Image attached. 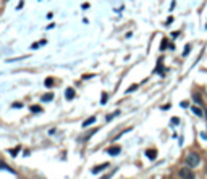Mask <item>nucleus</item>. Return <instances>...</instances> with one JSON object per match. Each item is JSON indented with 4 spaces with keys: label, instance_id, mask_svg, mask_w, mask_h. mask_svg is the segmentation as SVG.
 Wrapping results in <instances>:
<instances>
[{
    "label": "nucleus",
    "instance_id": "obj_1",
    "mask_svg": "<svg viewBox=\"0 0 207 179\" xmlns=\"http://www.w3.org/2000/svg\"><path fill=\"white\" fill-rule=\"evenodd\" d=\"M199 161H201V157H199L198 153H189L188 157H186V165H188L189 168H194L199 165Z\"/></svg>",
    "mask_w": 207,
    "mask_h": 179
},
{
    "label": "nucleus",
    "instance_id": "obj_2",
    "mask_svg": "<svg viewBox=\"0 0 207 179\" xmlns=\"http://www.w3.org/2000/svg\"><path fill=\"white\" fill-rule=\"evenodd\" d=\"M178 174H180V178H181V179H194V173H193V170H191L189 166L181 168Z\"/></svg>",
    "mask_w": 207,
    "mask_h": 179
},
{
    "label": "nucleus",
    "instance_id": "obj_3",
    "mask_svg": "<svg viewBox=\"0 0 207 179\" xmlns=\"http://www.w3.org/2000/svg\"><path fill=\"white\" fill-rule=\"evenodd\" d=\"M105 168H109V163L97 165V166H94V168H92V173H94V174H97V173H101V171H104Z\"/></svg>",
    "mask_w": 207,
    "mask_h": 179
},
{
    "label": "nucleus",
    "instance_id": "obj_4",
    "mask_svg": "<svg viewBox=\"0 0 207 179\" xmlns=\"http://www.w3.org/2000/svg\"><path fill=\"white\" fill-rule=\"evenodd\" d=\"M120 152H122V149H120L118 145H113V147H109V149H107V153L109 155H118Z\"/></svg>",
    "mask_w": 207,
    "mask_h": 179
},
{
    "label": "nucleus",
    "instance_id": "obj_5",
    "mask_svg": "<svg viewBox=\"0 0 207 179\" xmlns=\"http://www.w3.org/2000/svg\"><path fill=\"white\" fill-rule=\"evenodd\" d=\"M65 97H67V100H73V98H75V89L73 87H68L67 91H65Z\"/></svg>",
    "mask_w": 207,
    "mask_h": 179
},
{
    "label": "nucleus",
    "instance_id": "obj_6",
    "mask_svg": "<svg viewBox=\"0 0 207 179\" xmlns=\"http://www.w3.org/2000/svg\"><path fill=\"white\" fill-rule=\"evenodd\" d=\"M96 132H97V129H91L88 134H84V136H81V137H79V140H81V142H84V140H88L91 136H94Z\"/></svg>",
    "mask_w": 207,
    "mask_h": 179
},
{
    "label": "nucleus",
    "instance_id": "obj_7",
    "mask_svg": "<svg viewBox=\"0 0 207 179\" xmlns=\"http://www.w3.org/2000/svg\"><path fill=\"white\" fill-rule=\"evenodd\" d=\"M54 100V94L49 92V94H44L42 97H41V102H52Z\"/></svg>",
    "mask_w": 207,
    "mask_h": 179
},
{
    "label": "nucleus",
    "instance_id": "obj_8",
    "mask_svg": "<svg viewBox=\"0 0 207 179\" xmlns=\"http://www.w3.org/2000/svg\"><path fill=\"white\" fill-rule=\"evenodd\" d=\"M146 155L151 158V160H154V158L157 157V150H154V149H149V150L146 152Z\"/></svg>",
    "mask_w": 207,
    "mask_h": 179
},
{
    "label": "nucleus",
    "instance_id": "obj_9",
    "mask_svg": "<svg viewBox=\"0 0 207 179\" xmlns=\"http://www.w3.org/2000/svg\"><path fill=\"white\" fill-rule=\"evenodd\" d=\"M0 170H7V171H10V173H12V171H13L12 168H10L8 165L5 163V161H2V160H0Z\"/></svg>",
    "mask_w": 207,
    "mask_h": 179
},
{
    "label": "nucleus",
    "instance_id": "obj_10",
    "mask_svg": "<svg viewBox=\"0 0 207 179\" xmlns=\"http://www.w3.org/2000/svg\"><path fill=\"white\" fill-rule=\"evenodd\" d=\"M92 123H96V118H94V116H91V118H89V119H86V121L83 123V128H86V126L92 124Z\"/></svg>",
    "mask_w": 207,
    "mask_h": 179
},
{
    "label": "nucleus",
    "instance_id": "obj_11",
    "mask_svg": "<svg viewBox=\"0 0 207 179\" xmlns=\"http://www.w3.org/2000/svg\"><path fill=\"white\" fill-rule=\"evenodd\" d=\"M20 150H21V147H15V149H12V150H10V155H12V157H16V155H18L20 153Z\"/></svg>",
    "mask_w": 207,
    "mask_h": 179
},
{
    "label": "nucleus",
    "instance_id": "obj_12",
    "mask_svg": "<svg viewBox=\"0 0 207 179\" xmlns=\"http://www.w3.org/2000/svg\"><path fill=\"white\" fill-rule=\"evenodd\" d=\"M44 84H46V87H52V86H54V79H52V78H47L46 81H44Z\"/></svg>",
    "mask_w": 207,
    "mask_h": 179
},
{
    "label": "nucleus",
    "instance_id": "obj_13",
    "mask_svg": "<svg viewBox=\"0 0 207 179\" xmlns=\"http://www.w3.org/2000/svg\"><path fill=\"white\" fill-rule=\"evenodd\" d=\"M31 111H33V113H41V111H42V108L37 106V105H33V106H31Z\"/></svg>",
    "mask_w": 207,
    "mask_h": 179
},
{
    "label": "nucleus",
    "instance_id": "obj_14",
    "mask_svg": "<svg viewBox=\"0 0 207 179\" xmlns=\"http://www.w3.org/2000/svg\"><path fill=\"white\" fill-rule=\"evenodd\" d=\"M193 111H194V115H198V116H202V110L201 108H198V106H193Z\"/></svg>",
    "mask_w": 207,
    "mask_h": 179
},
{
    "label": "nucleus",
    "instance_id": "obj_15",
    "mask_svg": "<svg viewBox=\"0 0 207 179\" xmlns=\"http://www.w3.org/2000/svg\"><path fill=\"white\" fill-rule=\"evenodd\" d=\"M44 44H46V40H41V42H34L33 45H31V49H37L39 45H44Z\"/></svg>",
    "mask_w": 207,
    "mask_h": 179
},
{
    "label": "nucleus",
    "instance_id": "obj_16",
    "mask_svg": "<svg viewBox=\"0 0 207 179\" xmlns=\"http://www.w3.org/2000/svg\"><path fill=\"white\" fill-rule=\"evenodd\" d=\"M107 100H109V94H105V92H104V94H102V97H101V103L104 105V103H105Z\"/></svg>",
    "mask_w": 207,
    "mask_h": 179
},
{
    "label": "nucleus",
    "instance_id": "obj_17",
    "mask_svg": "<svg viewBox=\"0 0 207 179\" xmlns=\"http://www.w3.org/2000/svg\"><path fill=\"white\" fill-rule=\"evenodd\" d=\"M136 89H138V84H133V86H131V87H128V91H126V92H128V94H130V92L136 91Z\"/></svg>",
    "mask_w": 207,
    "mask_h": 179
},
{
    "label": "nucleus",
    "instance_id": "obj_18",
    "mask_svg": "<svg viewBox=\"0 0 207 179\" xmlns=\"http://www.w3.org/2000/svg\"><path fill=\"white\" fill-rule=\"evenodd\" d=\"M118 113H120V111H118V110H117L115 113H112V115H109V116H107V121H110V119H112L113 116H117V115H118Z\"/></svg>",
    "mask_w": 207,
    "mask_h": 179
},
{
    "label": "nucleus",
    "instance_id": "obj_19",
    "mask_svg": "<svg viewBox=\"0 0 207 179\" xmlns=\"http://www.w3.org/2000/svg\"><path fill=\"white\" fill-rule=\"evenodd\" d=\"M194 100H196V102H198V103H201V105H202V98H201V97H199V95H198V94H194Z\"/></svg>",
    "mask_w": 207,
    "mask_h": 179
},
{
    "label": "nucleus",
    "instance_id": "obj_20",
    "mask_svg": "<svg viewBox=\"0 0 207 179\" xmlns=\"http://www.w3.org/2000/svg\"><path fill=\"white\" fill-rule=\"evenodd\" d=\"M160 49H162V50H165V49H167V39H164V42H162Z\"/></svg>",
    "mask_w": 207,
    "mask_h": 179
},
{
    "label": "nucleus",
    "instance_id": "obj_21",
    "mask_svg": "<svg viewBox=\"0 0 207 179\" xmlns=\"http://www.w3.org/2000/svg\"><path fill=\"white\" fill-rule=\"evenodd\" d=\"M112 176H113V171H112V173H109V174H105V176H104V178H101V179H110Z\"/></svg>",
    "mask_w": 207,
    "mask_h": 179
},
{
    "label": "nucleus",
    "instance_id": "obj_22",
    "mask_svg": "<svg viewBox=\"0 0 207 179\" xmlns=\"http://www.w3.org/2000/svg\"><path fill=\"white\" fill-rule=\"evenodd\" d=\"M189 50H191V47H189V45H186V49H185V53H183V55H188V52Z\"/></svg>",
    "mask_w": 207,
    "mask_h": 179
},
{
    "label": "nucleus",
    "instance_id": "obj_23",
    "mask_svg": "<svg viewBox=\"0 0 207 179\" xmlns=\"http://www.w3.org/2000/svg\"><path fill=\"white\" fill-rule=\"evenodd\" d=\"M13 106H15V108H21L23 105H21V103H18V102H16V103H13Z\"/></svg>",
    "mask_w": 207,
    "mask_h": 179
}]
</instances>
